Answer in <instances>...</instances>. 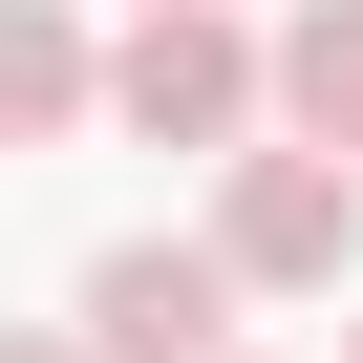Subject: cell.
<instances>
[{"label":"cell","instance_id":"5","mask_svg":"<svg viewBox=\"0 0 363 363\" xmlns=\"http://www.w3.org/2000/svg\"><path fill=\"white\" fill-rule=\"evenodd\" d=\"M278 128L299 150H363V0H299L278 22Z\"/></svg>","mask_w":363,"mask_h":363},{"label":"cell","instance_id":"1","mask_svg":"<svg viewBox=\"0 0 363 363\" xmlns=\"http://www.w3.org/2000/svg\"><path fill=\"white\" fill-rule=\"evenodd\" d=\"M257 107H278V43H257V22H214V0H128L107 128H150V150H257Z\"/></svg>","mask_w":363,"mask_h":363},{"label":"cell","instance_id":"6","mask_svg":"<svg viewBox=\"0 0 363 363\" xmlns=\"http://www.w3.org/2000/svg\"><path fill=\"white\" fill-rule=\"evenodd\" d=\"M0 363H107V342H86V320H22V342H0Z\"/></svg>","mask_w":363,"mask_h":363},{"label":"cell","instance_id":"2","mask_svg":"<svg viewBox=\"0 0 363 363\" xmlns=\"http://www.w3.org/2000/svg\"><path fill=\"white\" fill-rule=\"evenodd\" d=\"M214 171H235V193H214V257H235L257 299H320V278L363 257V171H342V150L278 128V150H214Z\"/></svg>","mask_w":363,"mask_h":363},{"label":"cell","instance_id":"7","mask_svg":"<svg viewBox=\"0 0 363 363\" xmlns=\"http://www.w3.org/2000/svg\"><path fill=\"white\" fill-rule=\"evenodd\" d=\"M342 363H363V342H342Z\"/></svg>","mask_w":363,"mask_h":363},{"label":"cell","instance_id":"4","mask_svg":"<svg viewBox=\"0 0 363 363\" xmlns=\"http://www.w3.org/2000/svg\"><path fill=\"white\" fill-rule=\"evenodd\" d=\"M0 107H22L43 150L107 107V43H86V0H22V22H0Z\"/></svg>","mask_w":363,"mask_h":363},{"label":"cell","instance_id":"3","mask_svg":"<svg viewBox=\"0 0 363 363\" xmlns=\"http://www.w3.org/2000/svg\"><path fill=\"white\" fill-rule=\"evenodd\" d=\"M235 299H257V278H235L214 235H107V257H86V342H107V363H235Z\"/></svg>","mask_w":363,"mask_h":363}]
</instances>
